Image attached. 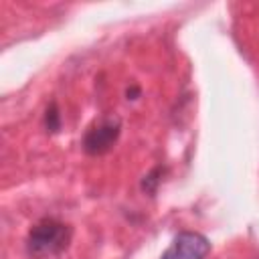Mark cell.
Masks as SVG:
<instances>
[{
	"label": "cell",
	"instance_id": "obj_4",
	"mask_svg": "<svg viewBox=\"0 0 259 259\" xmlns=\"http://www.w3.org/2000/svg\"><path fill=\"white\" fill-rule=\"evenodd\" d=\"M45 125H47V130H51V132H57V130L61 127V113H59L55 101L47 107V113H45Z\"/></svg>",
	"mask_w": 259,
	"mask_h": 259
},
{
	"label": "cell",
	"instance_id": "obj_3",
	"mask_svg": "<svg viewBox=\"0 0 259 259\" xmlns=\"http://www.w3.org/2000/svg\"><path fill=\"white\" fill-rule=\"evenodd\" d=\"M210 251V243L204 235L194 231H182L174 237L172 245L160 259H204Z\"/></svg>",
	"mask_w": 259,
	"mask_h": 259
},
{
	"label": "cell",
	"instance_id": "obj_2",
	"mask_svg": "<svg viewBox=\"0 0 259 259\" xmlns=\"http://www.w3.org/2000/svg\"><path fill=\"white\" fill-rule=\"evenodd\" d=\"M121 134V119L113 113L97 119L83 136V150L91 156H101L113 148Z\"/></svg>",
	"mask_w": 259,
	"mask_h": 259
},
{
	"label": "cell",
	"instance_id": "obj_5",
	"mask_svg": "<svg viewBox=\"0 0 259 259\" xmlns=\"http://www.w3.org/2000/svg\"><path fill=\"white\" fill-rule=\"evenodd\" d=\"M160 172H162V168H154V170L144 178L142 188H144L146 192H156V186H158V182H160V178H156V176H158Z\"/></svg>",
	"mask_w": 259,
	"mask_h": 259
},
{
	"label": "cell",
	"instance_id": "obj_1",
	"mask_svg": "<svg viewBox=\"0 0 259 259\" xmlns=\"http://www.w3.org/2000/svg\"><path fill=\"white\" fill-rule=\"evenodd\" d=\"M71 241V229L69 225L57 221V219H42L38 221L26 239V247L30 255L42 257V255H57L61 253Z\"/></svg>",
	"mask_w": 259,
	"mask_h": 259
}]
</instances>
